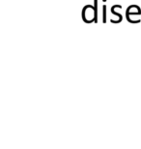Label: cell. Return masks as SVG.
Segmentation results:
<instances>
[{
	"instance_id": "obj_4",
	"label": "cell",
	"mask_w": 141,
	"mask_h": 149,
	"mask_svg": "<svg viewBox=\"0 0 141 149\" xmlns=\"http://www.w3.org/2000/svg\"><path fill=\"white\" fill-rule=\"evenodd\" d=\"M103 23H106V6L103 5Z\"/></svg>"
},
{
	"instance_id": "obj_2",
	"label": "cell",
	"mask_w": 141,
	"mask_h": 149,
	"mask_svg": "<svg viewBox=\"0 0 141 149\" xmlns=\"http://www.w3.org/2000/svg\"><path fill=\"white\" fill-rule=\"evenodd\" d=\"M114 9H115V6H112V8H111V13H112L113 15H115V16H117L119 18V19H118V21H113V19H111V23H121V21H122L123 17H122V15H121V14L116 13V12L114 11Z\"/></svg>"
},
{
	"instance_id": "obj_3",
	"label": "cell",
	"mask_w": 141,
	"mask_h": 149,
	"mask_svg": "<svg viewBox=\"0 0 141 149\" xmlns=\"http://www.w3.org/2000/svg\"><path fill=\"white\" fill-rule=\"evenodd\" d=\"M94 10H95L94 23H98V0H94Z\"/></svg>"
},
{
	"instance_id": "obj_1",
	"label": "cell",
	"mask_w": 141,
	"mask_h": 149,
	"mask_svg": "<svg viewBox=\"0 0 141 149\" xmlns=\"http://www.w3.org/2000/svg\"><path fill=\"white\" fill-rule=\"evenodd\" d=\"M82 19L86 23H91L95 19V10L92 5H86L82 10Z\"/></svg>"
}]
</instances>
